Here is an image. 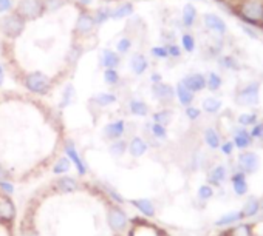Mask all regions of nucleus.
<instances>
[{
	"label": "nucleus",
	"instance_id": "1",
	"mask_svg": "<svg viewBox=\"0 0 263 236\" xmlns=\"http://www.w3.org/2000/svg\"><path fill=\"white\" fill-rule=\"evenodd\" d=\"M234 13L239 19L245 20L248 25H252L261 29L263 0H240L234 8Z\"/></svg>",
	"mask_w": 263,
	"mask_h": 236
},
{
	"label": "nucleus",
	"instance_id": "2",
	"mask_svg": "<svg viewBox=\"0 0 263 236\" xmlns=\"http://www.w3.org/2000/svg\"><path fill=\"white\" fill-rule=\"evenodd\" d=\"M23 87L33 94L45 96L53 88V81L42 71H31L23 77Z\"/></svg>",
	"mask_w": 263,
	"mask_h": 236
},
{
	"label": "nucleus",
	"instance_id": "3",
	"mask_svg": "<svg viewBox=\"0 0 263 236\" xmlns=\"http://www.w3.org/2000/svg\"><path fill=\"white\" fill-rule=\"evenodd\" d=\"M14 13L22 17L25 22L36 20L45 14L44 0H17L14 7Z\"/></svg>",
	"mask_w": 263,
	"mask_h": 236
},
{
	"label": "nucleus",
	"instance_id": "4",
	"mask_svg": "<svg viewBox=\"0 0 263 236\" xmlns=\"http://www.w3.org/2000/svg\"><path fill=\"white\" fill-rule=\"evenodd\" d=\"M25 25L26 22L22 17H19L14 11L0 17V32L7 39H11V41L13 39H17L23 32Z\"/></svg>",
	"mask_w": 263,
	"mask_h": 236
},
{
	"label": "nucleus",
	"instance_id": "5",
	"mask_svg": "<svg viewBox=\"0 0 263 236\" xmlns=\"http://www.w3.org/2000/svg\"><path fill=\"white\" fill-rule=\"evenodd\" d=\"M236 102L243 107H254L260 102V82H251L240 88L236 94Z\"/></svg>",
	"mask_w": 263,
	"mask_h": 236
},
{
	"label": "nucleus",
	"instance_id": "6",
	"mask_svg": "<svg viewBox=\"0 0 263 236\" xmlns=\"http://www.w3.org/2000/svg\"><path fill=\"white\" fill-rule=\"evenodd\" d=\"M96 28L93 14H90L89 11H81V14L78 16V20L74 23V34L78 37H89Z\"/></svg>",
	"mask_w": 263,
	"mask_h": 236
},
{
	"label": "nucleus",
	"instance_id": "7",
	"mask_svg": "<svg viewBox=\"0 0 263 236\" xmlns=\"http://www.w3.org/2000/svg\"><path fill=\"white\" fill-rule=\"evenodd\" d=\"M260 167V159L254 151H243L239 156V170L245 175L255 173Z\"/></svg>",
	"mask_w": 263,
	"mask_h": 236
},
{
	"label": "nucleus",
	"instance_id": "8",
	"mask_svg": "<svg viewBox=\"0 0 263 236\" xmlns=\"http://www.w3.org/2000/svg\"><path fill=\"white\" fill-rule=\"evenodd\" d=\"M181 84L195 94V93H200L206 88V76L201 73L187 74L181 79Z\"/></svg>",
	"mask_w": 263,
	"mask_h": 236
},
{
	"label": "nucleus",
	"instance_id": "9",
	"mask_svg": "<svg viewBox=\"0 0 263 236\" xmlns=\"http://www.w3.org/2000/svg\"><path fill=\"white\" fill-rule=\"evenodd\" d=\"M107 218H108V222H110V227L116 230V231H124L127 224H129V218L127 215L118 209V207H111L107 213Z\"/></svg>",
	"mask_w": 263,
	"mask_h": 236
},
{
	"label": "nucleus",
	"instance_id": "10",
	"mask_svg": "<svg viewBox=\"0 0 263 236\" xmlns=\"http://www.w3.org/2000/svg\"><path fill=\"white\" fill-rule=\"evenodd\" d=\"M203 22H204V26L214 32L215 36H224L228 31V26H226V22H224L220 16L217 14H204L203 17Z\"/></svg>",
	"mask_w": 263,
	"mask_h": 236
},
{
	"label": "nucleus",
	"instance_id": "11",
	"mask_svg": "<svg viewBox=\"0 0 263 236\" xmlns=\"http://www.w3.org/2000/svg\"><path fill=\"white\" fill-rule=\"evenodd\" d=\"M152 96L157 100L167 104V102H172L175 99V88L169 84H164V82L154 84L152 85Z\"/></svg>",
	"mask_w": 263,
	"mask_h": 236
},
{
	"label": "nucleus",
	"instance_id": "12",
	"mask_svg": "<svg viewBox=\"0 0 263 236\" xmlns=\"http://www.w3.org/2000/svg\"><path fill=\"white\" fill-rule=\"evenodd\" d=\"M99 65L107 70V68H118L121 65V54H118L113 50H102L99 53Z\"/></svg>",
	"mask_w": 263,
	"mask_h": 236
},
{
	"label": "nucleus",
	"instance_id": "13",
	"mask_svg": "<svg viewBox=\"0 0 263 236\" xmlns=\"http://www.w3.org/2000/svg\"><path fill=\"white\" fill-rule=\"evenodd\" d=\"M104 138L110 139V141H116L121 139V136L126 133V122L124 121H115L110 122L104 127Z\"/></svg>",
	"mask_w": 263,
	"mask_h": 236
},
{
	"label": "nucleus",
	"instance_id": "14",
	"mask_svg": "<svg viewBox=\"0 0 263 236\" xmlns=\"http://www.w3.org/2000/svg\"><path fill=\"white\" fill-rule=\"evenodd\" d=\"M231 184H232V190L237 196H245L249 191V185L246 181V175L243 172H236L231 176Z\"/></svg>",
	"mask_w": 263,
	"mask_h": 236
},
{
	"label": "nucleus",
	"instance_id": "15",
	"mask_svg": "<svg viewBox=\"0 0 263 236\" xmlns=\"http://www.w3.org/2000/svg\"><path fill=\"white\" fill-rule=\"evenodd\" d=\"M252 141H254V139H252L251 133H249L245 127H239V128L234 130V139H232V142H234V145H236L237 148L246 150L248 147H251Z\"/></svg>",
	"mask_w": 263,
	"mask_h": 236
},
{
	"label": "nucleus",
	"instance_id": "16",
	"mask_svg": "<svg viewBox=\"0 0 263 236\" xmlns=\"http://www.w3.org/2000/svg\"><path fill=\"white\" fill-rule=\"evenodd\" d=\"M129 65H130V70H132L133 74L142 76V74L147 71V68H149V60H147V57H145L142 53H135V54L130 57Z\"/></svg>",
	"mask_w": 263,
	"mask_h": 236
},
{
	"label": "nucleus",
	"instance_id": "17",
	"mask_svg": "<svg viewBox=\"0 0 263 236\" xmlns=\"http://www.w3.org/2000/svg\"><path fill=\"white\" fill-rule=\"evenodd\" d=\"M64 148H65V153H67V156H68V159H70L74 165H76V170L79 172V175H84V173H85V165H84V162H82V159H81V156H79L76 147L73 145V142H67Z\"/></svg>",
	"mask_w": 263,
	"mask_h": 236
},
{
	"label": "nucleus",
	"instance_id": "18",
	"mask_svg": "<svg viewBox=\"0 0 263 236\" xmlns=\"http://www.w3.org/2000/svg\"><path fill=\"white\" fill-rule=\"evenodd\" d=\"M197 17H198V11L195 8L194 4H186L184 8H183V14H181V20H183V25L186 28H191L195 25L197 22Z\"/></svg>",
	"mask_w": 263,
	"mask_h": 236
},
{
	"label": "nucleus",
	"instance_id": "19",
	"mask_svg": "<svg viewBox=\"0 0 263 236\" xmlns=\"http://www.w3.org/2000/svg\"><path fill=\"white\" fill-rule=\"evenodd\" d=\"M226 179H228V170L224 165H215L208 175V184L211 185H220Z\"/></svg>",
	"mask_w": 263,
	"mask_h": 236
},
{
	"label": "nucleus",
	"instance_id": "20",
	"mask_svg": "<svg viewBox=\"0 0 263 236\" xmlns=\"http://www.w3.org/2000/svg\"><path fill=\"white\" fill-rule=\"evenodd\" d=\"M147 148H149L147 142H145L142 138H139V136H135V138L129 142V145H127L129 153H130L133 157H141L142 154H145Z\"/></svg>",
	"mask_w": 263,
	"mask_h": 236
},
{
	"label": "nucleus",
	"instance_id": "21",
	"mask_svg": "<svg viewBox=\"0 0 263 236\" xmlns=\"http://www.w3.org/2000/svg\"><path fill=\"white\" fill-rule=\"evenodd\" d=\"M175 97L178 99V102H180L183 107H189V105H192L195 94H194L191 90H187L181 82H178V85H177V88H175Z\"/></svg>",
	"mask_w": 263,
	"mask_h": 236
},
{
	"label": "nucleus",
	"instance_id": "22",
	"mask_svg": "<svg viewBox=\"0 0 263 236\" xmlns=\"http://www.w3.org/2000/svg\"><path fill=\"white\" fill-rule=\"evenodd\" d=\"M133 11H135L133 4H130V2L120 4L116 8L111 10V19H113V20H123V19H127V17L133 16Z\"/></svg>",
	"mask_w": 263,
	"mask_h": 236
},
{
	"label": "nucleus",
	"instance_id": "23",
	"mask_svg": "<svg viewBox=\"0 0 263 236\" xmlns=\"http://www.w3.org/2000/svg\"><path fill=\"white\" fill-rule=\"evenodd\" d=\"M260 209H261V206H260L258 199H257V198H254V196H251V198H248V201L245 203L243 209L240 210L242 218H243V219H246V218H252V216H255V215L258 213V210H260Z\"/></svg>",
	"mask_w": 263,
	"mask_h": 236
},
{
	"label": "nucleus",
	"instance_id": "24",
	"mask_svg": "<svg viewBox=\"0 0 263 236\" xmlns=\"http://www.w3.org/2000/svg\"><path fill=\"white\" fill-rule=\"evenodd\" d=\"M0 218L4 221H11L14 218V204L7 196H0Z\"/></svg>",
	"mask_w": 263,
	"mask_h": 236
},
{
	"label": "nucleus",
	"instance_id": "25",
	"mask_svg": "<svg viewBox=\"0 0 263 236\" xmlns=\"http://www.w3.org/2000/svg\"><path fill=\"white\" fill-rule=\"evenodd\" d=\"M129 110H130L132 114L139 116V117H144V116L149 114V105L141 99H132L129 102Z\"/></svg>",
	"mask_w": 263,
	"mask_h": 236
},
{
	"label": "nucleus",
	"instance_id": "26",
	"mask_svg": "<svg viewBox=\"0 0 263 236\" xmlns=\"http://www.w3.org/2000/svg\"><path fill=\"white\" fill-rule=\"evenodd\" d=\"M242 219H243V218H242V213L232 210V212H229V213H226V215H223L220 219H217V221H215V225H217V227H228V225L236 224V222H239V221H242Z\"/></svg>",
	"mask_w": 263,
	"mask_h": 236
},
{
	"label": "nucleus",
	"instance_id": "27",
	"mask_svg": "<svg viewBox=\"0 0 263 236\" xmlns=\"http://www.w3.org/2000/svg\"><path fill=\"white\" fill-rule=\"evenodd\" d=\"M204 142L209 148L212 150H217L220 148L221 145V139H220V134L215 128H206L204 130Z\"/></svg>",
	"mask_w": 263,
	"mask_h": 236
},
{
	"label": "nucleus",
	"instance_id": "28",
	"mask_svg": "<svg viewBox=\"0 0 263 236\" xmlns=\"http://www.w3.org/2000/svg\"><path fill=\"white\" fill-rule=\"evenodd\" d=\"M132 206H135L142 215L152 218L155 215V206L152 204V201L149 199H136V201H132Z\"/></svg>",
	"mask_w": 263,
	"mask_h": 236
},
{
	"label": "nucleus",
	"instance_id": "29",
	"mask_svg": "<svg viewBox=\"0 0 263 236\" xmlns=\"http://www.w3.org/2000/svg\"><path fill=\"white\" fill-rule=\"evenodd\" d=\"M54 185H56V188H57L59 191H62V193H71V191H74V190H76V188L79 187L76 181L71 179V178H68V176L61 178L59 181L54 182Z\"/></svg>",
	"mask_w": 263,
	"mask_h": 236
},
{
	"label": "nucleus",
	"instance_id": "30",
	"mask_svg": "<svg viewBox=\"0 0 263 236\" xmlns=\"http://www.w3.org/2000/svg\"><path fill=\"white\" fill-rule=\"evenodd\" d=\"M223 85V79L218 73L215 71H211L208 76H206V88H209V91H218Z\"/></svg>",
	"mask_w": 263,
	"mask_h": 236
},
{
	"label": "nucleus",
	"instance_id": "31",
	"mask_svg": "<svg viewBox=\"0 0 263 236\" xmlns=\"http://www.w3.org/2000/svg\"><path fill=\"white\" fill-rule=\"evenodd\" d=\"M221 100L220 99H217V97H206V99H203V102H201V108L206 111V113H209V114H215V113H218L220 110H221Z\"/></svg>",
	"mask_w": 263,
	"mask_h": 236
},
{
	"label": "nucleus",
	"instance_id": "32",
	"mask_svg": "<svg viewBox=\"0 0 263 236\" xmlns=\"http://www.w3.org/2000/svg\"><path fill=\"white\" fill-rule=\"evenodd\" d=\"M152 119H154L155 124H160V125H164L166 127V125H169L172 122L173 113H172V110H161V111L154 113Z\"/></svg>",
	"mask_w": 263,
	"mask_h": 236
},
{
	"label": "nucleus",
	"instance_id": "33",
	"mask_svg": "<svg viewBox=\"0 0 263 236\" xmlns=\"http://www.w3.org/2000/svg\"><path fill=\"white\" fill-rule=\"evenodd\" d=\"M93 19H95V23L96 26H101L104 25L105 22H108L111 19V10L108 7H99L95 14H93Z\"/></svg>",
	"mask_w": 263,
	"mask_h": 236
},
{
	"label": "nucleus",
	"instance_id": "34",
	"mask_svg": "<svg viewBox=\"0 0 263 236\" xmlns=\"http://www.w3.org/2000/svg\"><path fill=\"white\" fill-rule=\"evenodd\" d=\"M118 99H116V94L113 93H107V91H102V93H98L93 99V102H96V105L99 107H108L111 104H115Z\"/></svg>",
	"mask_w": 263,
	"mask_h": 236
},
{
	"label": "nucleus",
	"instance_id": "35",
	"mask_svg": "<svg viewBox=\"0 0 263 236\" xmlns=\"http://www.w3.org/2000/svg\"><path fill=\"white\" fill-rule=\"evenodd\" d=\"M120 81H121V76H120V73H118L116 68H107V70H104V82L107 85L115 87V85L120 84Z\"/></svg>",
	"mask_w": 263,
	"mask_h": 236
},
{
	"label": "nucleus",
	"instance_id": "36",
	"mask_svg": "<svg viewBox=\"0 0 263 236\" xmlns=\"http://www.w3.org/2000/svg\"><path fill=\"white\" fill-rule=\"evenodd\" d=\"M127 142L126 141H123V139H116V141H113L110 144V148H108V151H110V154L111 156H115V157H121L126 151H127Z\"/></svg>",
	"mask_w": 263,
	"mask_h": 236
},
{
	"label": "nucleus",
	"instance_id": "37",
	"mask_svg": "<svg viewBox=\"0 0 263 236\" xmlns=\"http://www.w3.org/2000/svg\"><path fill=\"white\" fill-rule=\"evenodd\" d=\"M237 122L240 127H252L254 124L258 122V117L255 113H242L239 117H237Z\"/></svg>",
	"mask_w": 263,
	"mask_h": 236
},
{
	"label": "nucleus",
	"instance_id": "38",
	"mask_svg": "<svg viewBox=\"0 0 263 236\" xmlns=\"http://www.w3.org/2000/svg\"><path fill=\"white\" fill-rule=\"evenodd\" d=\"M181 45L186 53H194L195 51V37L189 32L181 36Z\"/></svg>",
	"mask_w": 263,
	"mask_h": 236
},
{
	"label": "nucleus",
	"instance_id": "39",
	"mask_svg": "<svg viewBox=\"0 0 263 236\" xmlns=\"http://www.w3.org/2000/svg\"><path fill=\"white\" fill-rule=\"evenodd\" d=\"M214 194H215V191H214V187L211 184H204L198 188V199L200 201L208 203L209 199L214 198Z\"/></svg>",
	"mask_w": 263,
	"mask_h": 236
},
{
	"label": "nucleus",
	"instance_id": "40",
	"mask_svg": "<svg viewBox=\"0 0 263 236\" xmlns=\"http://www.w3.org/2000/svg\"><path fill=\"white\" fill-rule=\"evenodd\" d=\"M82 53H84V50H82V47L81 45H78V44H74L70 50H68V54H67V60L70 62V63H76L79 59H81V56H82Z\"/></svg>",
	"mask_w": 263,
	"mask_h": 236
},
{
	"label": "nucleus",
	"instance_id": "41",
	"mask_svg": "<svg viewBox=\"0 0 263 236\" xmlns=\"http://www.w3.org/2000/svg\"><path fill=\"white\" fill-rule=\"evenodd\" d=\"M220 63H221L223 68H226V70H232V71L240 70V63L234 56H223L220 59Z\"/></svg>",
	"mask_w": 263,
	"mask_h": 236
},
{
	"label": "nucleus",
	"instance_id": "42",
	"mask_svg": "<svg viewBox=\"0 0 263 236\" xmlns=\"http://www.w3.org/2000/svg\"><path fill=\"white\" fill-rule=\"evenodd\" d=\"M73 99H74V87L73 85H67L65 87V90L62 91V100H61V108H65V107H68L71 102H73Z\"/></svg>",
	"mask_w": 263,
	"mask_h": 236
},
{
	"label": "nucleus",
	"instance_id": "43",
	"mask_svg": "<svg viewBox=\"0 0 263 236\" xmlns=\"http://www.w3.org/2000/svg\"><path fill=\"white\" fill-rule=\"evenodd\" d=\"M130 48H132V39L127 37V36L121 37L120 41H118V44H116V53L121 54V56L127 54L130 51Z\"/></svg>",
	"mask_w": 263,
	"mask_h": 236
},
{
	"label": "nucleus",
	"instance_id": "44",
	"mask_svg": "<svg viewBox=\"0 0 263 236\" xmlns=\"http://www.w3.org/2000/svg\"><path fill=\"white\" fill-rule=\"evenodd\" d=\"M70 159L68 157H61V159H57V162L54 164V167H53V172L56 173V175H61V173H67L68 170H70Z\"/></svg>",
	"mask_w": 263,
	"mask_h": 236
},
{
	"label": "nucleus",
	"instance_id": "45",
	"mask_svg": "<svg viewBox=\"0 0 263 236\" xmlns=\"http://www.w3.org/2000/svg\"><path fill=\"white\" fill-rule=\"evenodd\" d=\"M150 127V133H152L157 139H166V136H167V130H166V127L164 125H160V124H150L149 125Z\"/></svg>",
	"mask_w": 263,
	"mask_h": 236
},
{
	"label": "nucleus",
	"instance_id": "46",
	"mask_svg": "<svg viewBox=\"0 0 263 236\" xmlns=\"http://www.w3.org/2000/svg\"><path fill=\"white\" fill-rule=\"evenodd\" d=\"M44 5H45V13H53L62 8L64 0H44Z\"/></svg>",
	"mask_w": 263,
	"mask_h": 236
},
{
	"label": "nucleus",
	"instance_id": "47",
	"mask_svg": "<svg viewBox=\"0 0 263 236\" xmlns=\"http://www.w3.org/2000/svg\"><path fill=\"white\" fill-rule=\"evenodd\" d=\"M150 54H152L155 59H167L169 54H167V48L164 45H160V47H152L150 48Z\"/></svg>",
	"mask_w": 263,
	"mask_h": 236
},
{
	"label": "nucleus",
	"instance_id": "48",
	"mask_svg": "<svg viewBox=\"0 0 263 236\" xmlns=\"http://www.w3.org/2000/svg\"><path fill=\"white\" fill-rule=\"evenodd\" d=\"M249 133H251L252 139H255V141H263V122L254 124Z\"/></svg>",
	"mask_w": 263,
	"mask_h": 236
},
{
	"label": "nucleus",
	"instance_id": "49",
	"mask_svg": "<svg viewBox=\"0 0 263 236\" xmlns=\"http://www.w3.org/2000/svg\"><path fill=\"white\" fill-rule=\"evenodd\" d=\"M186 116H187V119H191V121H197L198 117L201 116V111L197 108V107H186Z\"/></svg>",
	"mask_w": 263,
	"mask_h": 236
},
{
	"label": "nucleus",
	"instance_id": "50",
	"mask_svg": "<svg viewBox=\"0 0 263 236\" xmlns=\"http://www.w3.org/2000/svg\"><path fill=\"white\" fill-rule=\"evenodd\" d=\"M166 48H167V54H169V57H172V59H178V57H181V48H180L177 44H167V45H166Z\"/></svg>",
	"mask_w": 263,
	"mask_h": 236
},
{
	"label": "nucleus",
	"instance_id": "51",
	"mask_svg": "<svg viewBox=\"0 0 263 236\" xmlns=\"http://www.w3.org/2000/svg\"><path fill=\"white\" fill-rule=\"evenodd\" d=\"M14 8V0H0V14H8Z\"/></svg>",
	"mask_w": 263,
	"mask_h": 236
},
{
	"label": "nucleus",
	"instance_id": "52",
	"mask_svg": "<svg viewBox=\"0 0 263 236\" xmlns=\"http://www.w3.org/2000/svg\"><path fill=\"white\" fill-rule=\"evenodd\" d=\"M234 148H236V145H234L232 141H226V142H223V144L220 145V150H221V153H223L224 156H231V154L234 153Z\"/></svg>",
	"mask_w": 263,
	"mask_h": 236
},
{
	"label": "nucleus",
	"instance_id": "53",
	"mask_svg": "<svg viewBox=\"0 0 263 236\" xmlns=\"http://www.w3.org/2000/svg\"><path fill=\"white\" fill-rule=\"evenodd\" d=\"M150 82H152V85L163 82V76L160 73H152V76H150Z\"/></svg>",
	"mask_w": 263,
	"mask_h": 236
},
{
	"label": "nucleus",
	"instance_id": "54",
	"mask_svg": "<svg viewBox=\"0 0 263 236\" xmlns=\"http://www.w3.org/2000/svg\"><path fill=\"white\" fill-rule=\"evenodd\" d=\"M0 187H2L7 193H13V190H14V187H13V185H10L7 181H0Z\"/></svg>",
	"mask_w": 263,
	"mask_h": 236
},
{
	"label": "nucleus",
	"instance_id": "55",
	"mask_svg": "<svg viewBox=\"0 0 263 236\" xmlns=\"http://www.w3.org/2000/svg\"><path fill=\"white\" fill-rule=\"evenodd\" d=\"M4 82H5V70H4L2 62H0V87L4 85Z\"/></svg>",
	"mask_w": 263,
	"mask_h": 236
},
{
	"label": "nucleus",
	"instance_id": "56",
	"mask_svg": "<svg viewBox=\"0 0 263 236\" xmlns=\"http://www.w3.org/2000/svg\"><path fill=\"white\" fill-rule=\"evenodd\" d=\"M243 29H245V32H246V34H249V36H251L252 39H258V36H257V32H255V31H252V29H251L249 26H245Z\"/></svg>",
	"mask_w": 263,
	"mask_h": 236
},
{
	"label": "nucleus",
	"instance_id": "57",
	"mask_svg": "<svg viewBox=\"0 0 263 236\" xmlns=\"http://www.w3.org/2000/svg\"><path fill=\"white\" fill-rule=\"evenodd\" d=\"M78 2H79L82 7H85V8H87V7H90V5L93 4V0H78Z\"/></svg>",
	"mask_w": 263,
	"mask_h": 236
},
{
	"label": "nucleus",
	"instance_id": "58",
	"mask_svg": "<svg viewBox=\"0 0 263 236\" xmlns=\"http://www.w3.org/2000/svg\"><path fill=\"white\" fill-rule=\"evenodd\" d=\"M7 178H8V173L2 167H0V181H5Z\"/></svg>",
	"mask_w": 263,
	"mask_h": 236
},
{
	"label": "nucleus",
	"instance_id": "59",
	"mask_svg": "<svg viewBox=\"0 0 263 236\" xmlns=\"http://www.w3.org/2000/svg\"><path fill=\"white\" fill-rule=\"evenodd\" d=\"M261 210H263V206H261Z\"/></svg>",
	"mask_w": 263,
	"mask_h": 236
},
{
	"label": "nucleus",
	"instance_id": "60",
	"mask_svg": "<svg viewBox=\"0 0 263 236\" xmlns=\"http://www.w3.org/2000/svg\"><path fill=\"white\" fill-rule=\"evenodd\" d=\"M107 2H110V0H107Z\"/></svg>",
	"mask_w": 263,
	"mask_h": 236
}]
</instances>
